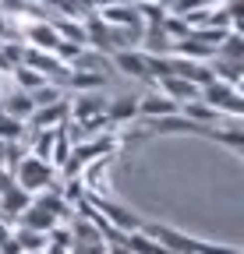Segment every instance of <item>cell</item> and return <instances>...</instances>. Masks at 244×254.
I'll list each match as a JSON object with an SVG mask.
<instances>
[{"instance_id":"1","label":"cell","mask_w":244,"mask_h":254,"mask_svg":"<svg viewBox=\"0 0 244 254\" xmlns=\"http://www.w3.org/2000/svg\"><path fill=\"white\" fill-rule=\"evenodd\" d=\"M11 180H14L21 190H28V194H39V190H50V187H53L57 166L28 152V155H21L18 163L11 166Z\"/></svg>"},{"instance_id":"2","label":"cell","mask_w":244,"mask_h":254,"mask_svg":"<svg viewBox=\"0 0 244 254\" xmlns=\"http://www.w3.org/2000/svg\"><path fill=\"white\" fill-rule=\"evenodd\" d=\"M198 99H205L220 117H244V99H241V88L220 78H209L198 88Z\"/></svg>"},{"instance_id":"3","label":"cell","mask_w":244,"mask_h":254,"mask_svg":"<svg viewBox=\"0 0 244 254\" xmlns=\"http://www.w3.org/2000/svg\"><path fill=\"white\" fill-rule=\"evenodd\" d=\"M18 36H21L28 46H36V50H57V46H60L57 25H53V21H43V18H32V21L18 25Z\"/></svg>"},{"instance_id":"4","label":"cell","mask_w":244,"mask_h":254,"mask_svg":"<svg viewBox=\"0 0 244 254\" xmlns=\"http://www.w3.org/2000/svg\"><path fill=\"white\" fill-rule=\"evenodd\" d=\"M71 120V110H68V99H57V103H43L32 110L25 124L32 127V131H53V127H64Z\"/></svg>"},{"instance_id":"5","label":"cell","mask_w":244,"mask_h":254,"mask_svg":"<svg viewBox=\"0 0 244 254\" xmlns=\"http://www.w3.org/2000/svg\"><path fill=\"white\" fill-rule=\"evenodd\" d=\"M120 71H124L128 78H135V81H152V74H149V60H145V50L142 46H128V50H113V57H110Z\"/></svg>"},{"instance_id":"6","label":"cell","mask_w":244,"mask_h":254,"mask_svg":"<svg viewBox=\"0 0 244 254\" xmlns=\"http://www.w3.org/2000/svg\"><path fill=\"white\" fill-rule=\"evenodd\" d=\"M156 92L170 95L173 103L198 99V85H195V81H188V78H180V74H163V78H156Z\"/></svg>"},{"instance_id":"7","label":"cell","mask_w":244,"mask_h":254,"mask_svg":"<svg viewBox=\"0 0 244 254\" xmlns=\"http://www.w3.org/2000/svg\"><path fill=\"white\" fill-rule=\"evenodd\" d=\"M180 103H173L170 95L163 92H149V95H138V120H152V117H166V113H177Z\"/></svg>"},{"instance_id":"8","label":"cell","mask_w":244,"mask_h":254,"mask_svg":"<svg viewBox=\"0 0 244 254\" xmlns=\"http://www.w3.org/2000/svg\"><path fill=\"white\" fill-rule=\"evenodd\" d=\"M18 226H28V230H43V233H50L53 226H57V215L43 205V201H28V208L25 212H18Z\"/></svg>"},{"instance_id":"9","label":"cell","mask_w":244,"mask_h":254,"mask_svg":"<svg viewBox=\"0 0 244 254\" xmlns=\"http://www.w3.org/2000/svg\"><path fill=\"white\" fill-rule=\"evenodd\" d=\"M28 201H32V194H28V190H21L14 180H7L4 187H0V215L18 219V212H25Z\"/></svg>"},{"instance_id":"10","label":"cell","mask_w":244,"mask_h":254,"mask_svg":"<svg viewBox=\"0 0 244 254\" xmlns=\"http://www.w3.org/2000/svg\"><path fill=\"white\" fill-rule=\"evenodd\" d=\"M106 120L113 127L138 120V95H113V99L106 103Z\"/></svg>"},{"instance_id":"11","label":"cell","mask_w":244,"mask_h":254,"mask_svg":"<svg viewBox=\"0 0 244 254\" xmlns=\"http://www.w3.org/2000/svg\"><path fill=\"white\" fill-rule=\"evenodd\" d=\"M68 110H71V120L81 124V120L103 117L106 113V99H99V95H75V103H68Z\"/></svg>"},{"instance_id":"12","label":"cell","mask_w":244,"mask_h":254,"mask_svg":"<svg viewBox=\"0 0 244 254\" xmlns=\"http://www.w3.org/2000/svg\"><path fill=\"white\" fill-rule=\"evenodd\" d=\"M124 244H128V251L131 254H173L170 247H163L156 237H149L142 226L138 230H131V233H124Z\"/></svg>"},{"instance_id":"13","label":"cell","mask_w":244,"mask_h":254,"mask_svg":"<svg viewBox=\"0 0 244 254\" xmlns=\"http://www.w3.org/2000/svg\"><path fill=\"white\" fill-rule=\"evenodd\" d=\"M11 237L18 240L21 254H43V247H46V240H50V233H43V230H28V226H14Z\"/></svg>"},{"instance_id":"14","label":"cell","mask_w":244,"mask_h":254,"mask_svg":"<svg viewBox=\"0 0 244 254\" xmlns=\"http://www.w3.org/2000/svg\"><path fill=\"white\" fill-rule=\"evenodd\" d=\"M0 110L11 113V117H18V120H28L32 110H36V103H32V95H28L25 88H18V92L7 95V99H0Z\"/></svg>"},{"instance_id":"15","label":"cell","mask_w":244,"mask_h":254,"mask_svg":"<svg viewBox=\"0 0 244 254\" xmlns=\"http://www.w3.org/2000/svg\"><path fill=\"white\" fill-rule=\"evenodd\" d=\"M180 113H184L188 120H195V124H220V120H223L205 99H188V103H180Z\"/></svg>"},{"instance_id":"16","label":"cell","mask_w":244,"mask_h":254,"mask_svg":"<svg viewBox=\"0 0 244 254\" xmlns=\"http://www.w3.org/2000/svg\"><path fill=\"white\" fill-rule=\"evenodd\" d=\"M21 131H25V120H18V117H11V113H4L0 110V141H18L21 138Z\"/></svg>"},{"instance_id":"17","label":"cell","mask_w":244,"mask_h":254,"mask_svg":"<svg viewBox=\"0 0 244 254\" xmlns=\"http://www.w3.org/2000/svg\"><path fill=\"white\" fill-rule=\"evenodd\" d=\"M11 39H18V25L11 21V14L0 11V43H11Z\"/></svg>"},{"instance_id":"18","label":"cell","mask_w":244,"mask_h":254,"mask_svg":"<svg viewBox=\"0 0 244 254\" xmlns=\"http://www.w3.org/2000/svg\"><path fill=\"white\" fill-rule=\"evenodd\" d=\"M205 4H212V7H216V4H223V0H205Z\"/></svg>"},{"instance_id":"19","label":"cell","mask_w":244,"mask_h":254,"mask_svg":"<svg viewBox=\"0 0 244 254\" xmlns=\"http://www.w3.org/2000/svg\"><path fill=\"white\" fill-rule=\"evenodd\" d=\"M21 4H36V0H21Z\"/></svg>"}]
</instances>
